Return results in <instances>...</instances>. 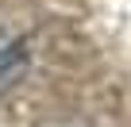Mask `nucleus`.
<instances>
[{
  "mask_svg": "<svg viewBox=\"0 0 131 127\" xmlns=\"http://www.w3.org/2000/svg\"><path fill=\"white\" fill-rule=\"evenodd\" d=\"M27 73V54L16 39H4L0 35V93H8L19 77Z\"/></svg>",
  "mask_w": 131,
  "mask_h": 127,
  "instance_id": "1",
  "label": "nucleus"
}]
</instances>
